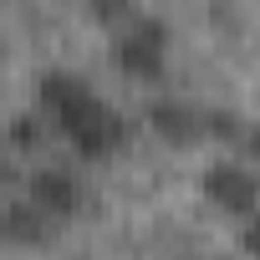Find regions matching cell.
Wrapping results in <instances>:
<instances>
[{"label":"cell","mask_w":260,"mask_h":260,"mask_svg":"<svg viewBox=\"0 0 260 260\" xmlns=\"http://www.w3.org/2000/svg\"><path fill=\"white\" fill-rule=\"evenodd\" d=\"M26 199L51 219V224H67L87 209V184L72 164H41L26 174Z\"/></svg>","instance_id":"cell-4"},{"label":"cell","mask_w":260,"mask_h":260,"mask_svg":"<svg viewBox=\"0 0 260 260\" xmlns=\"http://www.w3.org/2000/svg\"><path fill=\"white\" fill-rule=\"evenodd\" d=\"M36 133H41V117L31 112V117H21V122L6 127V143H36Z\"/></svg>","instance_id":"cell-8"},{"label":"cell","mask_w":260,"mask_h":260,"mask_svg":"<svg viewBox=\"0 0 260 260\" xmlns=\"http://www.w3.org/2000/svg\"><path fill=\"white\" fill-rule=\"evenodd\" d=\"M174 56V26L153 11H133L112 31V67L127 82H164Z\"/></svg>","instance_id":"cell-2"},{"label":"cell","mask_w":260,"mask_h":260,"mask_svg":"<svg viewBox=\"0 0 260 260\" xmlns=\"http://www.w3.org/2000/svg\"><path fill=\"white\" fill-rule=\"evenodd\" d=\"M204 117H209L204 102H194V97H169V92H164V97H148V107H143L148 133L164 138V143H174V148L204 143Z\"/></svg>","instance_id":"cell-5"},{"label":"cell","mask_w":260,"mask_h":260,"mask_svg":"<svg viewBox=\"0 0 260 260\" xmlns=\"http://www.w3.org/2000/svg\"><path fill=\"white\" fill-rule=\"evenodd\" d=\"M36 117L87 164H112L133 138V122L67 67H46L36 77Z\"/></svg>","instance_id":"cell-1"},{"label":"cell","mask_w":260,"mask_h":260,"mask_svg":"<svg viewBox=\"0 0 260 260\" xmlns=\"http://www.w3.org/2000/svg\"><path fill=\"white\" fill-rule=\"evenodd\" d=\"M199 194H204V204H209V209H219V214H230V219L250 224L255 199H260V179H255V169H250L245 158L219 153V158H209V164H204V174H199Z\"/></svg>","instance_id":"cell-3"},{"label":"cell","mask_w":260,"mask_h":260,"mask_svg":"<svg viewBox=\"0 0 260 260\" xmlns=\"http://www.w3.org/2000/svg\"><path fill=\"white\" fill-rule=\"evenodd\" d=\"M82 6H87V16L97 21V26H107V31H117L127 16H133L138 11V0H82Z\"/></svg>","instance_id":"cell-7"},{"label":"cell","mask_w":260,"mask_h":260,"mask_svg":"<svg viewBox=\"0 0 260 260\" xmlns=\"http://www.w3.org/2000/svg\"><path fill=\"white\" fill-rule=\"evenodd\" d=\"M51 235H56V224L26 194H6L0 199V245L6 250H41V245H51Z\"/></svg>","instance_id":"cell-6"}]
</instances>
